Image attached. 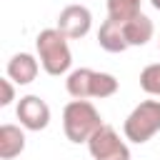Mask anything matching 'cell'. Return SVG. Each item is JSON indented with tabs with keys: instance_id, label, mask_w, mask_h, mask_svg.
I'll list each match as a JSON object with an SVG mask.
<instances>
[{
	"instance_id": "9",
	"label": "cell",
	"mask_w": 160,
	"mask_h": 160,
	"mask_svg": "<svg viewBox=\"0 0 160 160\" xmlns=\"http://www.w3.org/2000/svg\"><path fill=\"white\" fill-rule=\"evenodd\" d=\"M25 150V132L18 125H0V158L2 160H12Z\"/></svg>"
},
{
	"instance_id": "12",
	"label": "cell",
	"mask_w": 160,
	"mask_h": 160,
	"mask_svg": "<svg viewBox=\"0 0 160 160\" xmlns=\"http://www.w3.org/2000/svg\"><path fill=\"white\" fill-rule=\"evenodd\" d=\"M140 12V5L130 2V0H108V18L125 25L128 20H132Z\"/></svg>"
},
{
	"instance_id": "14",
	"label": "cell",
	"mask_w": 160,
	"mask_h": 160,
	"mask_svg": "<svg viewBox=\"0 0 160 160\" xmlns=\"http://www.w3.org/2000/svg\"><path fill=\"white\" fill-rule=\"evenodd\" d=\"M140 88L148 95H158L160 98V62H152V65L142 68V72H140Z\"/></svg>"
},
{
	"instance_id": "16",
	"label": "cell",
	"mask_w": 160,
	"mask_h": 160,
	"mask_svg": "<svg viewBox=\"0 0 160 160\" xmlns=\"http://www.w3.org/2000/svg\"><path fill=\"white\" fill-rule=\"evenodd\" d=\"M150 2H152V8H155V10H160V0H150Z\"/></svg>"
},
{
	"instance_id": "3",
	"label": "cell",
	"mask_w": 160,
	"mask_h": 160,
	"mask_svg": "<svg viewBox=\"0 0 160 160\" xmlns=\"http://www.w3.org/2000/svg\"><path fill=\"white\" fill-rule=\"evenodd\" d=\"M122 130H125V138H128L130 142H138V145L148 142V140L160 130V102H158V100H145V102H140V105L128 115Z\"/></svg>"
},
{
	"instance_id": "5",
	"label": "cell",
	"mask_w": 160,
	"mask_h": 160,
	"mask_svg": "<svg viewBox=\"0 0 160 160\" xmlns=\"http://www.w3.org/2000/svg\"><path fill=\"white\" fill-rule=\"evenodd\" d=\"M92 25V15L85 5H68L60 10L58 15V30L68 38V40H80L88 35Z\"/></svg>"
},
{
	"instance_id": "17",
	"label": "cell",
	"mask_w": 160,
	"mask_h": 160,
	"mask_svg": "<svg viewBox=\"0 0 160 160\" xmlns=\"http://www.w3.org/2000/svg\"><path fill=\"white\" fill-rule=\"evenodd\" d=\"M130 2H135V5H140V0H130Z\"/></svg>"
},
{
	"instance_id": "10",
	"label": "cell",
	"mask_w": 160,
	"mask_h": 160,
	"mask_svg": "<svg viewBox=\"0 0 160 160\" xmlns=\"http://www.w3.org/2000/svg\"><path fill=\"white\" fill-rule=\"evenodd\" d=\"M122 32H125L128 45H145V42L152 38L155 28H152V20H150L148 15L138 12L132 20H128V22L122 25Z\"/></svg>"
},
{
	"instance_id": "8",
	"label": "cell",
	"mask_w": 160,
	"mask_h": 160,
	"mask_svg": "<svg viewBox=\"0 0 160 160\" xmlns=\"http://www.w3.org/2000/svg\"><path fill=\"white\" fill-rule=\"evenodd\" d=\"M8 75H10V80H15L20 85H28L38 75V60L30 52H18L8 62Z\"/></svg>"
},
{
	"instance_id": "1",
	"label": "cell",
	"mask_w": 160,
	"mask_h": 160,
	"mask_svg": "<svg viewBox=\"0 0 160 160\" xmlns=\"http://www.w3.org/2000/svg\"><path fill=\"white\" fill-rule=\"evenodd\" d=\"M102 128V120L92 102L88 100H70L62 110V130L70 142H88L95 130Z\"/></svg>"
},
{
	"instance_id": "13",
	"label": "cell",
	"mask_w": 160,
	"mask_h": 160,
	"mask_svg": "<svg viewBox=\"0 0 160 160\" xmlns=\"http://www.w3.org/2000/svg\"><path fill=\"white\" fill-rule=\"evenodd\" d=\"M115 92H118V80L110 72H92L90 98H110Z\"/></svg>"
},
{
	"instance_id": "4",
	"label": "cell",
	"mask_w": 160,
	"mask_h": 160,
	"mask_svg": "<svg viewBox=\"0 0 160 160\" xmlns=\"http://www.w3.org/2000/svg\"><path fill=\"white\" fill-rule=\"evenodd\" d=\"M88 150L92 160H130L128 145L118 138L115 128L110 125H102L100 130L92 132V138L88 140Z\"/></svg>"
},
{
	"instance_id": "11",
	"label": "cell",
	"mask_w": 160,
	"mask_h": 160,
	"mask_svg": "<svg viewBox=\"0 0 160 160\" xmlns=\"http://www.w3.org/2000/svg\"><path fill=\"white\" fill-rule=\"evenodd\" d=\"M92 72L95 70H88V68H80V70H72L65 80V88L70 92V98L75 100H85L90 98V82H92Z\"/></svg>"
},
{
	"instance_id": "7",
	"label": "cell",
	"mask_w": 160,
	"mask_h": 160,
	"mask_svg": "<svg viewBox=\"0 0 160 160\" xmlns=\"http://www.w3.org/2000/svg\"><path fill=\"white\" fill-rule=\"evenodd\" d=\"M98 42H100V48L108 50V52H122V50L130 48L128 40H125L122 25L115 22V20H110V18L100 25V30H98Z\"/></svg>"
},
{
	"instance_id": "6",
	"label": "cell",
	"mask_w": 160,
	"mask_h": 160,
	"mask_svg": "<svg viewBox=\"0 0 160 160\" xmlns=\"http://www.w3.org/2000/svg\"><path fill=\"white\" fill-rule=\"evenodd\" d=\"M18 120L28 130H45L50 122V108L38 95H25L18 102Z\"/></svg>"
},
{
	"instance_id": "2",
	"label": "cell",
	"mask_w": 160,
	"mask_h": 160,
	"mask_svg": "<svg viewBox=\"0 0 160 160\" xmlns=\"http://www.w3.org/2000/svg\"><path fill=\"white\" fill-rule=\"evenodd\" d=\"M35 45H38V55H40L42 70L48 75H62V72H68V68L72 62V55H70V48H68V38L58 28L42 30L38 35Z\"/></svg>"
},
{
	"instance_id": "15",
	"label": "cell",
	"mask_w": 160,
	"mask_h": 160,
	"mask_svg": "<svg viewBox=\"0 0 160 160\" xmlns=\"http://www.w3.org/2000/svg\"><path fill=\"white\" fill-rule=\"evenodd\" d=\"M12 98H15V90H12L10 80H0V105H2V108H5V105H10V102H12Z\"/></svg>"
}]
</instances>
